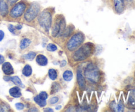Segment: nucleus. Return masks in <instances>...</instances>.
Returning a JSON list of instances; mask_svg holds the SVG:
<instances>
[{
    "label": "nucleus",
    "instance_id": "30",
    "mask_svg": "<svg viewBox=\"0 0 135 112\" xmlns=\"http://www.w3.org/2000/svg\"><path fill=\"white\" fill-rule=\"evenodd\" d=\"M15 107L18 110H22V109H24L25 108V105H24L22 103H17L15 104Z\"/></svg>",
    "mask_w": 135,
    "mask_h": 112
},
{
    "label": "nucleus",
    "instance_id": "32",
    "mask_svg": "<svg viewBox=\"0 0 135 112\" xmlns=\"http://www.w3.org/2000/svg\"><path fill=\"white\" fill-rule=\"evenodd\" d=\"M4 37H5V33L3 30H0V42H1L3 40Z\"/></svg>",
    "mask_w": 135,
    "mask_h": 112
},
{
    "label": "nucleus",
    "instance_id": "19",
    "mask_svg": "<svg viewBox=\"0 0 135 112\" xmlns=\"http://www.w3.org/2000/svg\"><path fill=\"white\" fill-rule=\"evenodd\" d=\"M128 104L131 108H135V90L131 91L128 100Z\"/></svg>",
    "mask_w": 135,
    "mask_h": 112
},
{
    "label": "nucleus",
    "instance_id": "18",
    "mask_svg": "<svg viewBox=\"0 0 135 112\" xmlns=\"http://www.w3.org/2000/svg\"><path fill=\"white\" fill-rule=\"evenodd\" d=\"M73 78V73L70 70H66L63 74V79H64L65 81L69 82Z\"/></svg>",
    "mask_w": 135,
    "mask_h": 112
},
{
    "label": "nucleus",
    "instance_id": "2",
    "mask_svg": "<svg viewBox=\"0 0 135 112\" xmlns=\"http://www.w3.org/2000/svg\"><path fill=\"white\" fill-rule=\"evenodd\" d=\"M84 73L86 79L93 84H96L100 80V71L94 63H90L86 67Z\"/></svg>",
    "mask_w": 135,
    "mask_h": 112
},
{
    "label": "nucleus",
    "instance_id": "34",
    "mask_svg": "<svg viewBox=\"0 0 135 112\" xmlns=\"http://www.w3.org/2000/svg\"><path fill=\"white\" fill-rule=\"evenodd\" d=\"M5 61V57L2 55H0V65L2 64Z\"/></svg>",
    "mask_w": 135,
    "mask_h": 112
},
{
    "label": "nucleus",
    "instance_id": "39",
    "mask_svg": "<svg viewBox=\"0 0 135 112\" xmlns=\"http://www.w3.org/2000/svg\"><path fill=\"white\" fill-rule=\"evenodd\" d=\"M134 76H135V72H134Z\"/></svg>",
    "mask_w": 135,
    "mask_h": 112
},
{
    "label": "nucleus",
    "instance_id": "28",
    "mask_svg": "<svg viewBox=\"0 0 135 112\" xmlns=\"http://www.w3.org/2000/svg\"><path fill=\"white\" fill-rule=\"evenodd\" d=\"M58 101H59V98L57 97V96L51 98L50 99V100H49V103H50L51 105H54V104H57Z\"/></svg>",
    "mask_w": 135,
    "mask_h": 112
},
{
    "label": "nucleus",
    "instance_id": "20",
    "mask_svg": "<svg viewBox=\"0 0 135 112\" xmlns=\"http://www.w3.org/2000/svg\"><path fill=\"white\" fill-rule=\"evenodd\" d=\"M34 100L36 102V104H38L39 106L42 107V108L46 106V104H47V103H46V100H42V99H41L39 97L38 95H37V96H36L35 97H34Z\"/></svg>",
    "mask_w": 135,
    "mask_h": 112
},
{
    "label": "nucleus",
    "instance_id": "4",
    "mask_svg": "<svg viewBox=\"0 0 135 112\" xmlns=\"http://www.w3.org/2000/svg\"><path fill=\"white\" fill-rule=\"evenodd\" d=\"M85 37L80 32L75 33L71 37L68 42H67L66 47L69 51H74L80 47L84 42Z\"/></svg>",
    "mask_w": 135,
    "mask_h": 112
},
{
    "label": "nucleus",
    "instance_id": "6",
    "mask_svg": "<svg viewBox=\"0 0 135 112\" xmlns=\"http://www.w3.org/2000/svg\"><path fill=\"white\" fill-rule=\"evenodd\" d=\"M40 5L37 2L32 3L29 7L26 9L24 15V18L28 22L34 21L40 12Z\"/></svg>",
    "mask_w": 135,
    "mask_h": 112
},
{
    "label": "nucleus",
    "instance_id": "13",
    "mask_svg": "<svg viewBox=\"0 0 135 112\" xmlns=\"http://www.w3.org/2000/svg\"><path fill=\"white\" fill-rule=\"evenodd\" d=\"M9 93L11 96L15 98H18L21 97V96H22V93H21L20 87L18 86L12 87L11 88H10L9 90Z\"/></svg>",
    "mask_w": 135,
    "mask_h": 112
},
{
    "label": "nucleus",
    "instance_id": "10",
    "mask_svg": "<svg viewBox=\"0 0 135 112\" xmlns=\"http://www.w3.org/2000/svg\"><path fill=\"white\" fill-rule=\"evenodd\" d=\"M76 79H77L78 84H79V88L81 90H84L86 88V81L81 71L79 70L76 73Z\"/></svg>",
    "mask_w": 135,
    "mask_h": 112
},
{
    "label": "nucleus",
    "instance_id": "37",
    "mask_svg": "<svg viewBox=\"0 0 135 112\" xmlns=\"http://www.w3.org/2000/svg\"><path fill=\"white\" fill-rule=\"evenodd\" d=\"M28 111H38V110L37 109V108H30V109H29Z\"/></svg>",
    "mask_w": 135,
    "mask_h": 112
},
{
    "label": "nucleus",
    "instance_id": "12",
    "mask_svg": "<svg viewBox=\"0 0 135 112\" xmlns=\"http://www.w3.org/2000/svg\"><path fill=\"white\" fill-rule=\"evenodd\" d=\"M9 13V7L5 0H0V14L5 17Z\"/></svg>",
    "mask_w": 135,
    "mask_h": 112
},
{
    "label": "nucleus",
    "instance_id": "35",
    "mask_svg": "<svg viewBox=\"0 0 135 112\" xmlns=\"http://www.w3.org/2000/svg\"><path fill=\"white\" fill-rule=\"evenodd\" d=\"M15 27L16 30H21V28H22V25H17V26H15Z\"/></svg>",
    "mask_w": 135,
    "mask_h": 112
},
{
    "label": "nucleus",
    "instance_id": "14",
    "mask_svg": "<svg viewBox=\"0 0 135 112\" xmlns=\"http://www.w3.org/2000/svg\"><path fill=\"white\" fill-rule=\"evenodd\" d=\"M36 63L40 66L44 67V66H46L47 65V63H48V59H47V58L44 55L39 54L36 57Z\"/></svg>",
    "mask_w": 135,
    "mask_h": 112
},
{
    "label": "nucleus",
    "instance_id": "23",
    "mask_svg": "<svg viewBox=\"0 0 135 112\" xmlns=\"http://www.w3.org/2000/svg\"><path fill=\"white\" fill-rule=\"evenodd\" d=\"M36 53L35 52H34V51H30L28 53H26L24 57L26 59H28V60L32 61L36 57Z\"/></svg>",
    "mask_w": 135,
    "mask_h": 112
},
{
    "label": "nucleus",
    "instance_id": "9",
    "mask_svg": "<svg viewBox=\"0 0 135 112\" xmlns=\"http://www.w3.org/2000/svg\"><path fill=\"white\" fill-rule=\"evenodd\" d=\"M2 71L5 75L9 76L14 73V69L9 62H4L2 63Z\"/></svg>",
    "mask_w": 135,
    "mask_h": 112
},
{
    "label": "nucleus",
    "instance_id": "24",
    "mask_svg": "<svg viewBox=\"0 0 135 112\" xmlns=\"http://www.w3.org/2000/svg\"><path fill=\"white\" fill-rule=\"evenodd\" d=\"M73 31V27L71 26H69L68 27H67V28L65 30V32L64 33H63V36L64 35L65 37H68L69 36H71V33H72V32Z\"/></svg>",
    "mask_w": 135,
    "mask_h": 112
},
{
    "label": "nucleus",
    "instance_id": "33",
    "mask_svg": "<svg viewBox=\"0 0 135 112\" xmlns=\"http://www.w3.org/2000/svg\"><path fill=\"white\" fill-rule=\"evenodd\" d=\"M66 65H67V61H66L65 60H63L61 61V63H60L61 67H64Z\"/></svg>",
    "mask_w": 135,
    "mask_h": 112
},
{
    "label": "nucleus",
    "instance_id": "3",
    "mask_svg": "<svg viewBox=\"0 0 135 112\" xmlns=\"http://www.w3.org/2000/svg\"><path fill=\"white\" fill-rule=\"evenodd\" d=\"M38 23L46 31H49L52 25V14L48 9H44L38 14Z\"/></svg>",
    "mask_w": 135,
    "mask_h": 112
},
{
    "label": "nucleus",
    "instance_id": "36",
    "mask_svg": "<svg viewBox=\"0 0 135 112\" xmlns=\"http://www.w3.org/2000/svg\"><path fill=\"white\" fill-rule=\"evenodd\" d=\"M44 111H50V112L54 111V110H53V109H51V108H46V109H44Z\"/></svg>",
    "mask_w": 135,
    "mask_h": 112
},
{
    "label": "nucleus",
    "instance_id": "7",
    "mask_svg": "<svg viewBox=\"0 0 135 112\" xmlns=\"http://www.w3.org/2000/svg\"><path fill=\"white\" fill-rule=\"evenodd\" d=\"M27 5L23 1L17 2L13 6L9 12V16L13 18H17L21 17L26 11Z\"/></svg>",
    "mask_w": 135,
    "mask_h": 112
},
{
    "label": "nucleus",
    "instance_id": "11",
    "mask_svg": "<svg viewBox=\"0 0 135 112\" xmlns=\"http://www.w3.org/2000/svg\"><path fill=\"white\" fill-rule=\"evenodd\" d=\"M109 108L114 111L121 112L124 110V105L121 101H120L117 104L115 101H112L111 104H109Z\"/></svg>",
    "mask_w": 135,
    "mask_h": 112
},
{
    "label": "nucleus",
    "instance_id": "17",
    "mask_svg": "<svg viewBox=\"0 0 135 112\" xmlns=\"http://www.w3.org/2000/svg\"><path fill=\"white\" fill-rule=\"evenodd\" d=\"M9 81H12L15 84H16L18 86L21 87V88H24L25 87V85L22 84V81L20 79V78L17 76H9Z\"/></svg>",
    "mask_w": 135,
    "mask_h": 112
},
{
    "label": "nucleus",
    "instance_id": "21",
    "mask_svg": "<svg viewBox=\"0 0 135 112\" xmlns=\"http://www.w3.org/2000/svg\"><path fill=\"white\" fill-rule=\"evenodd\" d=\"M48 76L51 80H56L57 79V72L54 69H50L48 71Z\"/></svg>",
    "mask_w": 135,
    "mask_h": 112
},
{
    "label": "nucleus",
    "instance_id": "8",
    "mask_svg": "<svg viewBox=\"0 0 135 112\" xmlns=\"http://www.w3.org/2000/svg\"><path fill=\"white\" fill-rule=\"evenodd\" d=\"M113 5L116 13L121 14L125 10V0H113Z\"/></svg>",
    "mask_w": 135,
    "mask_h": 112
},
{
    "label": "nucleus",
    "instance_id": "22",
    "mask_svg": "<svg viewBox=\"0 0 135 112\" xmlns=\"http://www.w3.org/2000/svg\"><path fill=\"white\" fill-rule=\"evenodd\" d=\"M61 89V86L60 84L58 82H54L51 85V94H54L57 93V92H59V90Z\"/></svg>",
    "mask_w": 135,
    "mask_h": 112
},
{
    "label": "nucleus",
    "instance_id": "38",
    "mask_svg": "<svg viewBox=\"0 0 135 112\" xmlns=\"http://www.w3.org/2000/svg\"><path fill=\"white\" fill-rule=\"evenodd\" d=\"M56 109L57 110H59V109H60L61 108V105H57V106H56Z\"/></svg>",
    "mask_w": 135,
    "mask_h": 112
},
{
    "label": "nucleus",
    "instance_id": "16",
    "mask_svg": "<svg viewBox=\"0 0 135 112\" xmlns=\"http://www.w3.org/2000/svg\"><path fill=\"white\" fill-rule=\"evenodd\" d=\"M22 75L24 76H26V77H28V76H31L32 74V69L31 66L28 64L25 65V67L22 69Z\"/></svg>",
    "mask_w": 135,
    "mask_h": 112
},
{
    "label": "nucleus",
    "instance_id": "5",
    "mask_svg": "<svg viewBox=\"0 0 135 112\" xmlns=\"http://www.w3.org/2000/svg\"><path fill=\"white\" fill-rule=\"evenodd\" d=\"M66 28L65 20L62 16L59 15L56 17L51 29V36L56 38L57 36H62Z\"/></svg>",
    "mask_w": 135,
    "mask_h": 112
},
{
    "label": "nucleus",
    "instance_id": "27",
    "mask_svg": "<svg viewBox=\"0 0 135 112\" xmlns=\"http://www.w3.org/2000/svg\"><path fill=\"white\" fill-rule=\"evenodd\" d=\"M38 96H39V97L41 99H42V100H46L47 99V98H48V95H47V92H44V91L41 92L40 93L38 94Z\"/></svg>",
    "mask_w": 135,
    "mask_h": 112
},
{
    "label": "nucleus",
    "instance_id": "29",
    "mask_svg": "<svg viewBox=\"0 0 135 112\" xmlns=\"http://www.w3.org/2000/svg\"><path fill=\"white\" fill-rule=\"evenodd\" d=\"M8 29H9V32H11L12 34H16L15 31L17 30H16L15 27L13 25H9V26H8Z\"/></svg>",
    "mask_w": 135,
    "mask_h": 112
},
{
    "label": "nucleus",
    "instance_id": "1",
    "mask_svg": "<svg viewBox=\"0 0 135 112\" xmlns=\"http://www.w3.org/2000/svg\"><path fill=\"white\" fill-rule=\"evenodd\" d=\"M93 50L94 45L92 43H86L78 47L77 50L75 51L73 58L76 61L85 60L90 56Z\"/></svg>",
    "mask_w": 135,
    "mask_h": 112
},
{
    "label": "nucleus",
    "instance_id": "31",
    "mask_svg": "<svg viewBox=\"0 0 135 112\" xmlns=\"http://www.w3.org/2000/svg\"><path fill=\"white\" fill-rule=\"evenodd\" d=\"M7 3L9 4L10 5H13L17 3L18 1V0H7Z\"/></svg>",
    "mask_w": 135,
    "mask_h": 112
},
{
    "label": "nucleus",
    "instance_id": "15",
    "mask_svg": "<svg viewBox=\"0 0 135 112\" xmlns=\"http://www.w3.org/2000/svg\"><path fill=\"white\" fill-rule=\"evenodd\" d=\"M31 43V40L28 38H24L21 40L19 43V47L21 50H25L29 47Z\"/></svg>",
    "mask_w": 135,
    "mask_h": 112
},
{
    "label": "nucleus",
    "instance_id": "26",
    "mask_svg": "<svg viewBox=\"0 0 135 112\" xmlns=\"http://www.w3.org/2000/svg\"><path fill=\"white\" fill-rule=\"evenodd\" d=\"M9 111V107L5 104H0V112L2 111Z\"/></svg>",
    "mask_w": 135,
    "mask_h": 112
},
{
    "label": "nucleus",
    "instance_id": "25",
    "mask_svg": "<svg viewBox=\"0 0 135 112\" xmlns=\"http://www.w3.org/2000/svg\"><path fill=\"white\" fill-rule=\"evenodd\" d=\"M47 50L49 51H55L57 50V47L54 43H50L47 46Z\"/></svg>",
    "mask_w": 135,
    "mask_h": 112
}]
</instances>
